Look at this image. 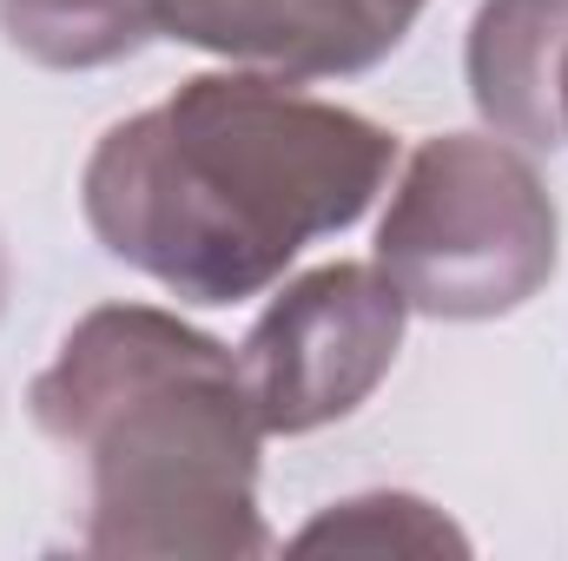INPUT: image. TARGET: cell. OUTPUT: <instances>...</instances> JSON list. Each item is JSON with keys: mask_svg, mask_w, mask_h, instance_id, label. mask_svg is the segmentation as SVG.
Here are the masks:
<instances>
[{"mask_svg": "<svg viewBox=\"0 0 568 561\" xmlns=\"http://www.w3.org/2000/svg\"><path fill=\"white\" fill-rule=\"evenodd\" d=\"M397 140L284 73H199L80 172L93 238L185 304H239L371 212Z\"/></svg>", "mask_w": 568, "mask_h": 561, "instance_id": "6da1fadb", "label": "cell"}, {"mask_svg": "<svg viewBox=\"0 0 568 561\" xmlns=\"http://www.w3.org/2000/svg\"><path fill=\"white\" fill-rule=\"evenodd\" d=\"M33 422L80 456L87 555H265L258 410L239 357L152 304L87 310L27 390Z\"/></svg>", "mask_w": 568, "mask_h": 561, "instance_id": "7a4b0ae2", "label": "cell"}, {"mask_svg": "<svg viewBox=\"0 0 568 561\" xmlns=\"http://www.w3.org/2000/svg\"><path fill=\"white\" fill-rule=\"evenodd\" d=\"M562 218L542 172L509 140L443 133L410 152L377 225V272L410 310L483 324L556 278Z\"/></svg>", "mask_w": 568, "mask_h": 561, "instance_id": "3957f363", "label": "cell"}, {"mask_svg": "<svg viewBox=\"0 0 568 561\" xmlns=\"http://www.w3.org/2000/svg\"><path fill=\"white\" fill-rule=\"evenodd\" d=\"M404 290L377 265H324L284 284L239 350V377L265 436H311L351 417L397 364Z\"/></svg>", "mask_w": 568, "mask_h": 561, "instance_id": "277c9868", "label": "cell"}, {"mask_svg": "<svg viewBox=\"0 0 568 561\" xmlns=\"http://www.w3.org/2000/svg\"><path fill=\"white\" fill-rule=\"evenodd\" d=\"M469 100L529 152L568 145V0H483L469 27Z\"/></svg>", "mask_w": 568, "mask_h": 561, "instance_id": "5b68a950", "label": "cell"}, {"mask_svg": "<svg viewBox=\"0 0 568 561\" xmlns=\"http://www.w3.org/2000/svg\"><path fill=\"white\" fill-rule=\"evenodd\" d=\"M159 33L284 80L351 73L344 33L324 0H159Z\"/></svg>", "mask_w": 568, "mask_h": 561, "instance_id": "8992f818", "label": "cell"}, {"mask_svg": "<svg viewBox=\"0 0 568 561\" xmlns=\"http://www.w3.org/2000/svg\"><path fill=\"white\" fill-rule=\"evenodd\" d=\"M7 40L60 73L113 67L159 33V0H0Z\"/></svg>", "mask_w": 568, "mask_h": 561, "instance_id": "52a82bcc", "label": "cell"}, {"mask_svg": "<svg viewBox=\"0 0 568 561\" xmlns=\"http://www.w3.org/2000/svg\"><path fill=\"white\" fill-rule=\"evenodd\" d=\"M297 555H317V549H337V555H463V529L443 522V509H429L417 496H357V502H337L324 509L297 542Z\"/></svg>", "mask_w": 568, "mask_h": 561, "instance_id": "ba28073f", "label": "cell"}, {"mask_svg": "<svg viewBox=\"0 0 568 561\" xmlns=\"http://www.w3.org/2000/svg\"><path fill=\"white\" fill-rule=\"evenodd\" d=\"M324 7H331V20H337V33H344L351 73H364V67H377L384 53H397L404 33H410L417 13H424V0H324Z\"/></svg>", "mask_w": 568, "mask_h": 561, "instance_id": "9c48e42d", "label": "cell"}, {"mask_svg": "<svg viewBox=\"0 0 568 561\" xmlns=\"http://www.w3.org/2000/svg\"><path fill=\"white\" fill-rule=\"evenodd\" d=\"M0 304H7V252H0Z\"/></svg>", "mask_w": 568, "mask_h": 561, "instance_id": "30bf717a", "label": "cell"}]
</instances>
